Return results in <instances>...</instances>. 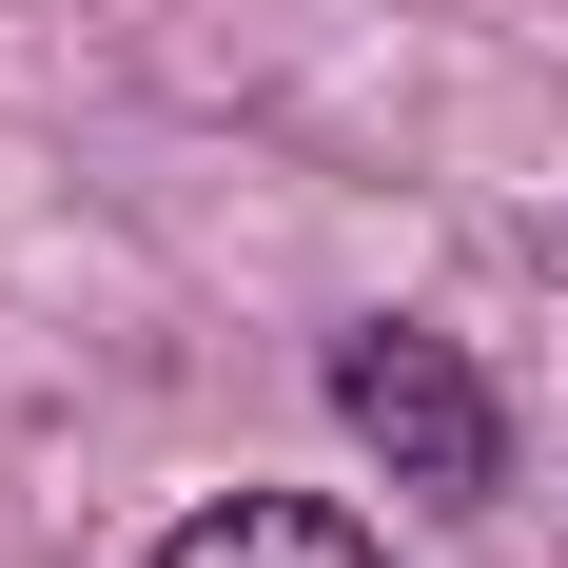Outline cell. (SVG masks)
I'll return each mask as SVG.
<instances>
[{"label": "cell", "mask_w": 568, "mask_h": 568, "mask_svg": "<svg viewBox=\"0 0 568 568\" xmlns=\"http://www.w3.org/2000/svg\"><path fill=\"white\" fill-rule=\"evenodd\" d=\"M334 412H353V452L393 470L412 510H490V470H510V412H490V373H470L452 334H412V314L334 334Z\"/></svg>", "instance_id": "obj_1"}, {"label": "cell", "mask_w": 568, "mask_h": 568, "mask_svg": "<svg viewBox=\"0 0 568 568\" xmlns=\"http://www.w3.org/2000/svg\"><path fill=\"white\" fill-rule=\"evenodd\" d=\"M158 568H373V529H353V510H294V490H235V510H196Z\"/></svg>", "instance_id": "obj_2"}]
</instances>
